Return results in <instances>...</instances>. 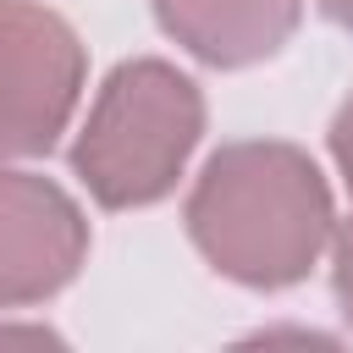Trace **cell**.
I'll return each instance as SVG.
<instances>
[{
  "label": "cell",
  "instance_id": "6da1fadb",
  "mask_svg": "<svg viewBox=\"0 0 353 353\" xmlns=\"http://www.w3.org/2000/svg\"><path fill=\"white\" fill-rule=\"evenodd\" d=\"M182 226L215 276L248 292H287L331 248L336 204L309 149L287 138H237L199 165Z\"/></svg>",
  "mask_w": 353,
  "mask_h": 353
},
{
  "label": "cell",
  "instance_id": "7a4b0ae2",
  "mask_svg": "<svg viewBox=\"0 0 353 353\" xmlns=\"http://www.w3.org/2000/svg\"><path fill=\"white\" fill-rule=\"evenodd\" d=\"M199 138L204 88L160 55H132L99 83L66 160L99 210H149L182 182Z\"/></svg>",
  "mask_w": 353,
  "mask_h": 353
},
{
  "label": "cell",
  "instance_id": "3957f363",
  "mask_svg": "<svg viewBox=\"0 0 353 353\" xmlns=\"http://www.w3.org/2000/svg\"><path fill=\"white\" fill-rule=\"evenodd\" d=\"M88 83L77 28L44 0H0V160H39L61 143Z\"/></svg>",
  "mask_w": 353,
  "mask_h": 353
},
{
  "label": "cell",
  "instance_id": "277c9868",
  "mask_svg": "<svg viewBox=\"0 0 353 353\" xmlns=\"http://www.w3.org/2000/svg\"><path fill=\"white\" fill-rule=\"evenodd\" d=\"M88 215L61 182L0 165V309L66 292L88 265Z\"/></svg>",
  "mask_w": 353,
  "mask_h": 353
},
{
  "label": "cell",
  "instance_id": "5b68a950",
  "mask_svg": "<svg viewBox=\"0 0 353 353\" xmlns=\"http://www.w3.org/2000/svg\"><path fill=\"white\" fill-rule=\"evenodd\" d=\"M160 33L215 72H243L287 50L303 0H149Z\"/></svg>",
  "mask_w": 353,
  "mask_h": 353
},
{
  "label": "cell",
  "instance_id": "8992f818",
  "mask_svg": "<svg viewBox=\"0 0 353 353\" xmlns=\"http://www.w3.org/2000/svg\"><path fill=\"white\" fill-rule=\"evenodd\" d=\"M331 298L353 331V215L336 221V237H331Z\"/></svg>",
  "mask_w": 353,
  "mask_h": 353
},
{
  "label": "cell",
  "instance_id": "52a82bcc",
  "mask_svg": "<svg viewBox=\"0 0 353 353\" xmlns=\"http://www.w3.org/2000/svg\"><path fill=\"white\" fill-rule=\"evenodd\" d=\"M325 149H331V160H336V176H342V182H347V193H353V88H347V99H342V105H336V116H331Z\"/></svg>",
  "mask_w": 353,
  "mask_h": 353
},
{
  "label": "cell",
  "instance_id": "ba28073f",
  "mask_svg": "<svg viewBox=\"0 0 353 353\" xmlns=\"http://www.w3.org/2000/svg\"><path fill=\"white\" fill-rule=\"evenodd\" d=\"M314 6H320L325 22H336L342 33H353V0H314Z\"/></svg>",
  "mask_w": 353,
  "mask_h": 353
}]
</instances>
